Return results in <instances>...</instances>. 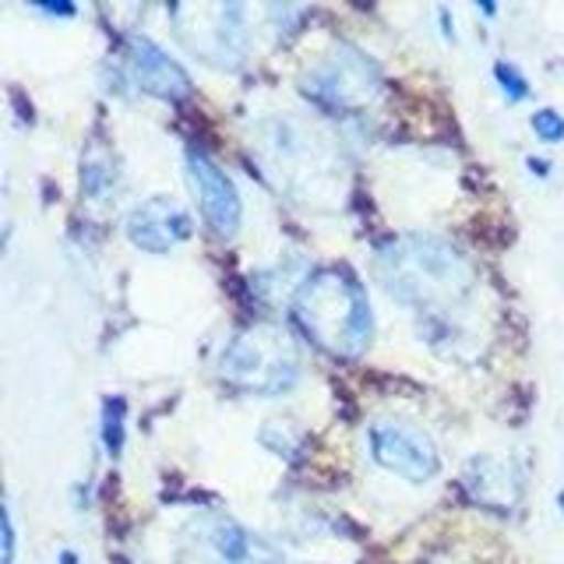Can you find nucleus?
<instances>
[{"mask_svg": "<svg viewBox=\"0 0 564 564\" xmlns=\"http://www.w3.org/2000/svg\"><path fill=\"white\" fill-rule=\"evenodd\" d=\"M378 279L388 296L420 314L445 317L476 290V269L441 237H395L378 251Z\"/></svg>", "mask_w": 564, "mask_h": 564, "instance_id": "1", "label": "nucleus"}, {"mask_svg": "<svg viewBox=\"0 0 564 564\" xmlns=\"http://www.w3.org/2000/svg\"><path fill=\"white\" fill-rule=\"evenodd\" d=\"M293 322L317 349L339 360L360 357L375 335L364 282L343 264H322L300 282L293 293Z\"/></svg>", "mask_w": 564, "mask_h": 564, "instance_id": "2", "label": "nucleus"}, {"mask_svg": "<svg viewBox=\"0 0 564 564\" xmlns=\"http://www.w3.org/2000/svg\"><path fill=\"white\" fill-rule=\"evenodd\" d=\"M219 375L243 395L272 399L290 392L300 381V349L293 335L279 325H251L226 343L219 357Z\"/></svg>", "mask_w": 564, "mask_h": 564, "instance_id": "3", "label": "nucleus"}, {"mask_svg": "<svg viewBox=\"0 0 564 564\" xmlns=\"http://www.w3.org/2000/svg\"><path fill=\"white\" fill-rule=\"evenodd\" d=\"M170 18L194 57L226 70L243 64L247 46H251L243 4H173Z\"/></svg>", "mask_w": 564, "mask_h": 564, "instance_id": "4", "label": "nucleus"}, {"mask_svg": "<svg viewBox=\"0 0 564 564\" xmlns=\"http://www.w3.org/2000/svg\"><path fill=\"white\" fill-rule=\"evenodd\" d=\"M381 70L357 46H335L322 64H314L304 78L311 102L332 113H360L381 96Z\"/></svg>", "mask_w": 564, "mask_h": 564, "instance_id": "5", "label": "nucleus"}, {"mask_svg": "<svg viewBox=\"0 0 564 564\" xmlns=\"http://www.w3.org/2000/svg\"><path fill=\"white\" fill-rule=\"evenodd\" d=\"M367 448L381 469L395 473L410 484H427L441 469V455H437L434 437L423 427H416V423L399 420V416L370 423Z\"/></svg>", "mask_w": 564, "mask_h": 564, "instance_id": "6", "label": "nucleus"}, {"mask_svg": "<svg viewBox=\"0 0 564 564\" xmlns=\"http://www.w3.org/2000/svg\"><path fill=\"white\" fill-rule=\"evenodd\" d=\"M187 181H191V191H194V198H198V208H202L212 234L226 237V240L234 237L243 219V202L237 194V184L229 181V173L216 163V159L191 149L187 152Z\"/></svg>", "mask_w": 564, "mask_h": 564, "instance_id": "7", "label": "nucleus"}, {"mask_svg": "<svg viewBox=\"0 0 564 564\" xmlns=\"http://www.w3.org/2000/svg\"><path fill=\"white\" fill-rule=\"evenodd\" d=\"M191 234H194V223L187 216V208L173 198H163V194L134 205L128 216L131 243L149 254H170L173 247L184 243Z\"/></svg>", "mask_w": 564, "mask_h": 564, "instance_id": "8", "label": "nucleus"}, {"mask_svg": "<svg viewBox=\"0 0 564 564\" xmlns=\"http://www.w3.org/2000/svg\"><path fill=\"white\" fill-rule=\"evenodd\" d=\"M123 57H128V70H131V78L141 93H149L155 99H166V102L191 96V75L170 57L163 46L152 43L149 35H131Z\"/></svg>", "mask_w": 564, "mask_h": 564, "instance_id": "9", "label": "nucleus"}, {"mask_svg": "<svg viewBox=\"0 0 564 564\" xmlns=\"http://www.w3.org/2000/svg\"><path fill=\"white\" fill-rule=\"evenodd\" d=\"M463 487L476 505H487V508H498L508 511L519 505V494H522V476L516 469V463L498 455H480L473 458L463 473Z\"/></svg>", "mask_w": 564, "mask_h": 564, "instance_id": "10", "label": "nucleus"}, {"mask_svg": "<svg viewBox=\"0 0 564 564\" xmlns=\"http://www.w3.org/2000/svg\"><path fill=\"white\" fill-rule=\"evenodd\" d=\"M194 543L219 564H258L261 557H272V551L254 533H247L240 522L223 516L202 519L194 529Z\"/></svg>", "mask_w": 564, "mask_h": 564, "instance_id": "11", "label": "nucleus"}, {"mask_svg": "<svg viewBox=\"0 0 564 564\" xmlns=\"http://www.w3.org/2000/svg\"><path fill=\"white\" fill-rule=\"evenodd\" d=\"M123 413H128V402L123 399L102 402V445L110 448V455H120L123 448Z\"/></svg>", "mask_w": 564, "mask_h": 564, "instance_id": "12", "label": "nucleus"}, {"mask_svg": "<svg viewBox=\"0 0 564 564\" xmlns=\"http://www.w3.org/2000/svg\"><path fill=\"white\" fill-rule=\"evenodd\" d=\"M494 78L501 82V93L511 99V102H519V99H525L529 96V82L519 75V67L516 64H494Z\"/></svg>", "mask_w": 564, "mask_h": 564, "instance_id": "13", "label": "nucleus"}, {"mask_svg": "<svg viewBox=\"0 0 564 564\" xmlns=\"http://www.w3.org/2000/svg\"><path fill=\"white\" fill-rule=\"evenodd\" d=\"M533 131L540 141H551V145H557V141H564V117L557 110H536L533 113Z\"/></svg>", "mask_w": 564, "mask_h": 564, "instance_id": "14", "label": "nucleus"}, {"mask_svg": "<svg viewBox=\"0 0 564 564\" xmlns=\"http://www.w3.org/2000/svg\"><path fill=\"white\" fill-rule=\"evenodd\" d=\"M4 564H14V522H11V508H4Z\"/></svg>", "mask_w": 564, "mask_h": 564, "instance_id": "15", "label": "nucleus"}]
</instances>
